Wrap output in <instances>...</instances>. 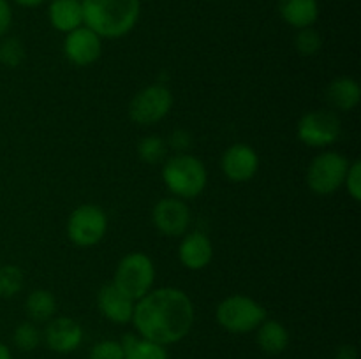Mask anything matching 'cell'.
Returning <instances> with one entry per match:
<instances>
[{
  "label": "cell",
  "instance_id": "cell-1",
  "mask_svg": "<svg viewBox=\"0 0 361 359\" xmlns=\"http://www.w3.org/2000/svg\"><path fill=\"white\" fill-rule=\"evenodd\" d=\"M133 322L145 340L171 345L183 340L194 324V305L176 287L152 289L134 305Z\"/></svg>",
  "mask_w": 361,
  "mask_h": 359
},
{
  "label": "cell",
  "instance_id": "cell-2",
  "mask_svg": "<svg viewBox=\"0 0 361 359\" xmlns=\"http://www.w3.org/2000/svg\"><path fill=\"white\" fill-rule=\"evenodd\" d=\"M83 23L99 37L118 39L136 27L140 0H81Z\"/></svg>",
  "mask_w": 361,
  "mask_h": 359
},
{
  "label": "cell",
  "instance_id": "cell-3",
  "mask_svg": "<svg viewBox=\"0 0 361 359\" xmlns=\"http://www.w3.org/2000/svg\"><path fill=\"white\" fill-rule=\"evenodd\" d=\"M162 180L169 192L178 199H194L208 183V172L203 162L189 153H176L162 168Z\"/></svg>",
  "mask_w": 361,
  "mask_h": 359
},
{
  "label": "cell",
  "instance_id": "cell-4",
  "mask_svg": "<svg viewBox=\"0 0 361 359\" xmlns=\"http://www.w3.org/2000/svg\"><path fill=\"white\" fill-rule=\"evenodd\" d=\"M215 319L229 333L243 334L257 329L267 320V310L249 296L235 294L219 303Z\"/></svg>",
  "mask_w": 361,
  "mask_h": 359
},
{
  "label": "cell",
  "instance_id": "cell-5",
  "mask_svg": "<svg viewBox=\"0 0 361 359\" xmlns=\"http://www.w3.org/2000/svg\"><path fill=\"white\" fill-rule=\"evenodd\" d=\"M154 263L143 252L127 253L116 266L115 278H113V284L134 301L147 296L154 287Z\"/></svg>",
  "mask_w": 361,
  "mask_h": 359
},
{
  "label": "cell",
  "instance_id": "cell-6",
  "mask_svg": "<svg viewBox=\"0 0 361 359\" xmlns=\"http://www.w3.org/2000/svg\"><path fill=\"white\" fill-rule=\"evenodd\" d=\"M349 164L351 162L338 151H323L309 164L307 185L317 196H330L344 185Z\"/></svg>",
  "mask_w": 361,
  "mask_h": 359
},
{
  "label": "cell",
  "instance_id": "cell-7",
  "mask_svg": "<svg viewBox=\"0 0 361 359\" xmlns=\"http://www.w3.org/2000/svg\"><path fill=\"white\" fill-rule=\"evenodd\" d=\"M108 231V217L97 204H81L67 220V236L78 246H94Z\"/></svg>",
  "mask_w": 361,
  "mask_h": 359
},
{
  "label": "cell",
  "instance_id": "cell-8",
  "mask_svg": "<svg viewBox=\"0 0 361 359\" xmlns=\"http://www.w3.org/2000/svg\"><path fill=\"white\" fill-rule=\"evenodd\" d=\"M173 108V94L164 84H150L133 97L129 116L140 125H154L168 116Z\"/></svg>",
  "mask_w": 361,
  "mask_h": 359
},
{
  "label": "cell",
  "instance_id": "cell-9",
  "mask_svg": "<svg viewBox=\"0 0 361 359\" xmlns=\"http://www.w3.org/2000/svg\"><path fill=\"white\" fill-rule=\"evenodd\" d=\"M298 139L307 146L324 148L334 144L341 137L342 123L337 113L328 109L309 111L298 122Z\"/></svg>",
  "mask_w": 361,
  "mask_h": 359
},
{
  "label": "cell",
  "instance_id": "cell-10",
  "mask_svg": "<svg viewBox=\"0 0 361 359\" xmlns=\"http://www.w3.org/2000/svg\"><path fill=\"white\" fill-rule=\"evenodd\" d=\"M152 220L157 231L164 236L169 238L182 236L190 225L189 206L178 197H164L154 206Z\"/></svg>",
  "mask_w": 361,
  "mask_h": 359
},
{
  "label": "cell",
  "instance_id": "cell-11",
  "mask_svg": "<svg viewBox=\"0 0 361 359\" xmlns=\"http://www.w3.org/2000/svg\"><path fill=\"white\" fill-rule=\"evenodd\" d=\"M63 53L71 63L78 67H87L97 62L102 53L101 37L88 27H78L69 32L63 41Z\"/></svg>",
  "mask_w": 361,
  "mask_h": 359
},
{
  "label": "cell",
  "instance_id": "cell-12",
  "mask_svg": "<svg viewBox=\"0 0 361 359\" xmlns=\"http://www.w3.org/2000/svg\"><path fill=\"white\" fill-rule=\"evenodd\" d=\"M224 175L235 183H245L254 178L259 168V157L249 144L236 143L224 151L221 158Z\"/></svg>",
  "mask_w": 361,
  "mask_h": 359
},
{
  "label": "cell",
  "instance_id": "cell-13",
  "mask_svg": "<svg viewBox=\"0 0 361 359\" xmlns=\"http://www.w3.org/2000/svg\"><path fill=\"white\" fill-rule=\"evenodd\" d=\"M44 341L53 352L69 354L83 341V327L71 317H56L46 326Z\"/></svg>",
  "mask_w": 361,
  "mask_h": 359
},
{
  "label": "cell",
  "instance_id": "cell-14",
  "mask_svg": "<svg viewBox=\"0 0 361 359\" xmlns=\"http://www.w3.org/2000/svg\"><path fill=\"white\" fill-rule=\"evenodd\" d=\"M136 301L123 294L115 284L102 285L97 294V306L102 315L115 324H127L133 320Z\"/></svg>",
  "mask_w": 361,
  "mask_h": 359
},
{
  "label": "cell",
  "instance_id": "cell-15",
  "mask_svg": "<svg viewBox=\"0 0 361 359\" xmlns=\"http://www.w3.org/2000/svg\"><path fill=\"white\" fill-rule=\"evenodd\" d=\"M180 263L187 270L200 271L210 264L214 257V246H212L210 238L200 231H192L183 236L182 243L178 248Z\"/></svg>",
  "mask_w": 361,
  "mask_h": 359
},
{
  "label": "cell",
  "instance_id": "cell-16",
  "mask_svg": "<svg viewBox=\"0 0 361 359\" xmlns=\"http://www.w3.org/2000/svg\"><path fill=\"white\" fill-rule=\"evenodd\" d=\"M326 101L331 108L341 111H353L361 101V88L355 77L341 76L330 81L326 87Z\"/></svg>",
  "mask_w": 361,
  "mask_h": 359
},
{
  "label": "cell",
  "instance_id": "cell-17",
  "mask_svg": "<svg viewBox=\"0 0 361 359\" xmlns=\"http://www.w3.org/2000/svg\"><path fill=\"white\" fill-rule=\"evenodd\" d=\"M279 13L286 23L300 30L316 23L319 4L317 0H279Z\"/></svg>",
  "mask_w": 361,
  "mask_h": 359
},
{
  "label": "cell",
  "instance_id": "cell-18",
  "mask_svg": "<svg viewBox=\"0 0 361 359\" xmlns=\"http://www.w3.org/2000/svg\"><path fill=\"white\" fill-rule=\"evenodd\" d=\"M53 28L69 34L83 25V7L81 0H51L48 9Z\"/></svg>",
  "mask_w": 361,
  "mask_h": 359
},
{
  "label": "cell",
  "instance_id": "cell-19",
  "mask_svg": "<svg viewBox=\"0 0 361 359\" xmlns=\"http://www.w3.org/2000/svg\"><path fill=\"white\" fill-rule=\"evenodd\" d=\"M257 345L263 352L277 355L289 345V333L279 320H263L257 327Z\"/></svg>",
  "mask_w": 361,
  "mask_h": 359
},
{
  "label": "cell",
  "instance_id": "cell-20",
  "mask_svg": "<svg viewBox=\"0 0 361 359\" xmlns=\"http://www.w3.org/2000/svg\"><path fill=\"white\" fill-rule=\"evenodd\" d=\"M120 345L123 348V359H169L164 345L137 338L133 333L123 334Z\"/></svg>",
  "mask_w": 361,
  "mask_h": 359
},
{
  "label": "cell",
  "instance_id": "cell-21",
  "mask_svg": "<svg viewBox=\"0 0 361 359\" xmlns=\"http://www.w3.org/2000/svg\"><path fill=\"white\" fill-rule=\"evenodd\" d=\"M25 308H27L28 317L34 322H48L56 312V299L49 291L37 289V291H32L28 294Z\"/></svg>",
  "mask_w": 361,
  "mask_h": 359
},
{
  "label": "cell",
  "instance_id": "cell-22",
  "mask_svg": "<svg viewBox=\"0 0 361 359\" xmlns=\"http://www.w3.org/2000/svg\"><path fill=\"white\" fill-rule=\"evenodd\" d=\"M25 275L16 264H4L0 266V299L16 296L23 289Z\"/></svg>",
  "mask_w": 361,
  "mask_h": 359
},
{
  "label": "cell",
  "instance_id": "cell-23",
  "mask_svg": "<svg viewBox=\"0 0 361 359\" xmlns=\"http://www.w3.org/2000/svg\"><path fill=\"white\" fill-rule=\"evenodd\" d=\"M168 153V144L159 136H147L137 144V155L147 164H159Z\"/></svg>",
  "mask_w": 361,
  "mask_h": 359
},
{
  "label": "cell",
  "instance_id": "cell-24",
  "mask_svg": "<svg viewBox=\"0 0 361 359\" xmlns=\"http://www.w3.org/2000/svg\"><path fill=\"white\" fill-rule=\"evenodd\" d=\"M13 341L20 351L30 352L41 344V331L37 329V326L32 322H21L18 324L16 329H14Z\"/></svg>",
  "mask_w": 361,
  "mask_h": 359
},
{
  "label": "cell",
  "instance_id": "cell-25",
  "mask_svg": "<svg viewBox=\"0 0 361 359\" xmlns=\"http://www.w3.org/2000/svg\"><path fill=\"white\" fill-rule=\"evenodd\" d=\"M295 46L302 56H314L319 53L323 39H321L319 32L314 30L312 27L300 28L295 37Z\"/></svg>",
  "mask_w": 361,
  "mask_h": 359
},
{
  "label": "cell",
  "instance_id": "cell-26",
  "mask_svg": "<svg viewBox=\"0 0 361 359\" xmlns=\"http://www.w3.org/2000/svg\"><path fill=\"white\" fill-rule=\"evenodd\" d=\"M25 60V48L18 37H9L0 44V65L16 69Z\"/></svg>",
  "mask_w": 361,
  "mask_h": 359
},
{
  "label": "cell",
  "instance_id": "cell-27",
  "mask_svg": "<svg viewBox=\"0 0 361 359\" xmlns=\"http://www.w3.org/2000/svg\"><path fill=\"white\" fill-rule=\"evenodd\" d=\"M88 359H123V348L116 340H102L92 347Z\"/></svg>",
  "mask_w": 361,
  "mask_h": 359
},
{
  "label": "cell",
  "instance_id": "cell-28",
  "mask_svg": "<svg viewBox=\"0 0 361 359\" xmlns=\"http://www.w3.org/2000/svg\"><path fill=\"white\" fill-rule=\"evenodd\" d=\"M345 185H348V192L356 203L361 201V162L355 160L349 164L348 175H345Z\"/></svg>",
  "mask_w": 361,
  "mask_h": 359
},
{
  "label": "cell",
  "instance_id": "cell-29",
  "mask_svg": "<svg viewBox=\"0 0 361 359\" xmlns=\"http://www.w3.org/2000/svg\"><path fill=\"white\" fill-rule=\"evenodd\" d=\"M168 144L173 148V150L178 151V153H185V151L190 148V144H192V136H190L187 130L176 129L169 134Z\"/></svg>",
  "mask_w": 361,
  "mask_h": 359
},
{
  "label": "cell",
  "instance_id": "cell-30",
  "mask_svg": "<svg viewBox=\"0 0 361 359\" xmlns=\"http://www.w3.org/2000/svg\"><path fill=\"white\" fill-rule=\"evenodd\" d=\"M13 23V9L7 0H0V37L7 34Z\"/></svg>",
  "mask_w": 361,
  "mask_h": 359
},
{
  "label": "cell",
  "instance_id": "cell-31",
  "mask_svg": "<svg viewBox=\"0 0 361 359\" xmlns=\"http://www.w3.org/2000/svg\"><path fill=\"white\" fill-rule=\"evenodd\" d=\"M335 359H358V351H356L355 345H341L335 354Z\"/></svg>",
  "mask_w": 361,
  "mask_h": 359
},
{
  "label": "cell",
  "instance_id": "cell-32",
  "mask_svg": "<svg viewBox=\"0 0 361 359\" xmlns=\"http://www.w3.org/2000/svg\"><path fill=\"white\" fill-rule=\"evenodd\" d=\"M14 2L21 7H37L41 4H44L46 0H14Z\"/></svg>",
  "mask_w": 361,
  "mask_h": 359
},
{
  "label": "cell",
  "instance_id": "cell-33",
  "mask_svg": "<svg viewBox=\"0 0 361 359\" xmlns=\"http://www.w3.org/2000/svg\"><path fill=\"white\" fill-rule=\"evenodd\" d=\"M0 359H13L9 347L6 344H2V341H0Z\"/></svg>",
  "mask_w": 361,
  "mask_h": 359
}]
</instances>
